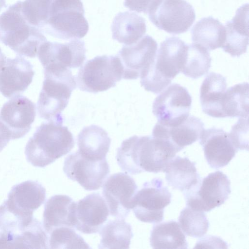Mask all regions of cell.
Segmentation results:
<instances>
[{
	"instance_id": "obj_26",
	"label": "cell",
	"mask_w": 249,
	"mask_h": 249,
	"mask_svg": "<svg viewBox=\"0 0 249 249\" xmlns=\"http://www.w3.org/2000/svg\"><path fill=\"white\" fill-rule=\"evenodd\" d=\"M78 152L83 157L93 160L106 159L111 140L102 127L92 124L84 127L79 133Z\"/></svg>"
},
{
	"instance_id": "obj_19",
	"label": "cell",
	"mask_w": 249,
	"mask_h": 249,
	"mask_svg": "<svg viewBox=\"0 0 249 249\" xmlns=\"http://www.w3.org/2000/svg\"><path fill=\"white\" fill-rule=\"evenodd\" d=\"M109 210L98 193H92L76 202L75 228L86 234L100 231L107 219Z\"/></svg>"
},
{
	"instance_id": "obj_11",
	"label": "cell",
	"mask_w": 249,
	"mask_h": 249,
	"mask_svg": "<svg viewBox=\"0 0 249 249\" xmlns=\"http://www.w3.org/2000/svg\"><path fill=\"white\" fill-rule=\"evenodd\" d=\"M192 101V97L185 87L173 83L155 99L152 112L159 123L175 126L189 117Z\"/></svg>"
},
{
	"instance_id": "obj_6",
	"label": "cell",
	"mask_w": 249,
	"mask_h": 249,
	"mask_svg": "<svg viewBox=\"0 0 249 249\" xmlns=\"http://www.w3.org/2000/svg\"><path fill=\"white\" fill-rule=\"evenodd\" d=\"M84 13L81 0H52L41 31L64 40L82 38L89 28Z\"/></svg>"
},
{
	"instance_id": "obj_24",
	"label": "cell",
	"mask_w": 249,
	"mask_h": 249,
	"mask_svg": "<svg viewBox=\"0 0 249 249\" xmlns=\"http://www.w3.org/2000/svg\"><path fill=\"white\" fill-rule=\"evenodd\" d=\"M49 237L37 219L17 233L0 232V249H48Z\"/></svg>"
},
{
	"instance_id": "obj_9",
	"label": "cell",
	"mask_w": 249,
	"mask_h": 249,
	"mask_svg": "<svg viewBox=\"0 0 249 249\" xmlns=\"http://www.w3.org/2000/svg\"><path fill=\"white\" fill-rule=\"evenodd\" d=\"M230 181L223 172L209 174L183 192L187 206L203 212H209L223 204L231 194Z\"/></svg>"
},
{
	"instance_id": "obj_15",
	"label": "cell",
	"mask_w": 249,
	"mask_h": 249,
	"mask_svg": "<svg viewBox=\"0 0 249 249\" xmlns=\"http://www.w3.org/2000/svg\"><path fill=\"white\" fill-rule=\"evenodd\" d=\"M36 115V105L26 97L18 95L6 102L0 110V122L7 129L11 140L28 133Z\"/></svg>"
},
{
	"instance_id": "obj_35",
	"label": "cell",
	"mask_w": 249,
	"mask_h": 249,
	"mask_svg": "<svg viewBox=\"0 0 249 249\" xmlns=\"http://www.w3.org/2000/svg\"><path fill=\"white\" fill-rule=\"evenodd\" d=\"M73 228L60 227L53 230L49 234L51 249H90L89 245Z\"/></svg>"
},
{
	"instance_id": "obj_10",
	"label": "cell",
	"mask_w": 249,
	"mask_h": 249,
	"mask_svg": "<svg viewBox=\"0 0 249 249\" xmlns=\"http://www.w3.org/2000/svg\"><path fill=\"white\" fill-rule=\"evenodd\" d=\"M171 201V194L163 185L161 179L154 178L145 182L136 193L132 200L131 209L141 221L157 223L163 219L164 208Z\"/></svg>"
},
{
	"instance_id": "obj_14",
	"label": "cell",
	"mask_w": 249,
	"mask_h": 249,
	"mask_svg": "<svg viewBox=\"0 0 249 249\" xmlns=\"http://www.w3.org/2000/svg\"><path fill=\"white\" fill-rule=\"evenodd\" d=\"M138 187L132 178L124 173H117L108 177L103 187V195L111 216L124 219L132 207V200Z\"/></svg>"
},
{
	"instance_id": "obj_8",
	"label": "cell",
	"mask_w": 249,
	"mask_h": 249,
	"mask_svg": "<svg viewBox=\"0 0 249 249\" xmlns=\"http://www.w3.org/2000/svg\"><path fill=\"white\" fill-rule=\"evenodd\" d=\"M147 13L158 28L173 35L187 31L196 19L194 8L185 0H154Z\"/></svg>"
},
{
	"instance_id": "obj_13",
	"label": "cell",
	"mask_w": 249,
	"mask_h": 249,
	"mask_svg": "<svg viewBox=\"0 0 249 249\" xmlns=\"http://www.w3.org/2000/svg\"><path fill=\"white\" fill-rule=\"evenodd\" d=\"M158 44L155 40L146 35L137 42L123 47L117 55L122 68V78L136 79L141 77L155 61Z\"/></svg>"
},
{
	"instance_id": "obj_36",
	"label": "cell",
	"mask_w": 249,
	"mask_h": 249,
	"mask_svg": "<svg viewBox=\"0 0 249 249\" xmlns=\"http://www.w3.org/2000/svg\"><path fill=\"white\" fill-rule=\"evenodd\" d=\"M52 0H25L21 1V13L31 25L41 30L48 17Z\"/></svg>"
},
{
	"instance_id": "obj_37",
	"label": "cell",
	"mask_w": 249,
	"mask_h": 249,
	"mask_svg": "<svg viewBox=\"0 0 249 249\" xmlns=\"http://www.w3.org/2000/svg\"><path fill=\"white\" fill-rule=\"evenodd\" d=\"M230 138L235 149L239 150H249L248 118H239L232 126L229 133Z\"/></svg>"
},
{
	"instance_id": "obj_32",
	"label": "cell",
	"mask_w": 249,
	"mask_h": 249,
	"mask_svg": "<svg viewBox=\"0 0 249 249\" xmlns=\"http://www.w3.org/2000/svg\"><path fill=\"white\" fill-rule=\"evenodd\" d=\"M249 88L244 82L226 90L222 104L225 118H249Z\"/></svg>"
},
{
	"instance_id": "obj_25",
	"label": "cell",
	"mask_w": 249,
	"mask_h": 249,
	"mask_svg": "<svg viewBox=\"0 0 249 249\" xmlns=\"http://www.w3.org/2000/svg\"><path fill=\"white\" fill-rule=\"evenodd\" d=\"M227 88L225 77L210 72L203 81L200 89V101L202 111L213 118H225L222 104Z\"/></svg>"
},
{
	"instance_id": "obj_21",
	"label": "cell",
	"mask_w": 249,
	"mask_h": 249,
	"mask_svg": "<svg viewBox=\"0 0 249 249\" xmlns=\"http://www.w3.org/2000/svg\"><path fill=\"white\" fill-rule=\"evenodd\" d=\"M46 189L37 181L27 180L13 186L4 203L25 214H33L45 201Z\"/></svg>"
},
{
	"instance_id": "obj_22",
	"label": "cell",
	"mask_w": 249,
	"mask_h": 249,
	"mask_svg": "<svg viewBox=\"0 0 249 249\" xmlns=\"http://www.w3.org/2000/svg\"><path fill=\"white\" fill-rule=\"evenodd\" d=\"M76 202L66 195H56L46 202L43 226L47 234L60 227L75 228Z\"/></svg>"
},
{
	"instance_id": "obj_12",
	"label": "cell",
	"mask_w": 249,
	"mask_h": 249,
	"mask_svg": "<svg viewBox=\"0 0 249 249\" xmlns=\"http://www.w3.org/2000/svg\"><path fill=\"white\" fill-rule=\"evenodd\" d=\"M63 171L68 178L77 181L85 190L93 191L102 186L110 172V168L106 159L90 160L77 151L65 159Z\"/></svg>"
},
{
	"instance_id": "obj_20",
	"label": "cell",
	"mask_w": 249,
	"mask_h": 249,
	"mask_svg": "<svg viewBox=\"0 0 249 249\" xmlns=\"http://www.w3.org/2000/svg\"><path fill=\"white\" fill-rule=\"evenodd\" d=\"M204 127L200 119L189 116L184 122L175 126L168 127L157 123L152 136L168 141L178 152L199 140Z\"/></svg>"
},
{
	"instance_id": "obj_38",
	"label": "cell",
	"mask_w": 249,
	"mask_h": 249,
	"mask_svg": "<svg viewBox=\"0 0 249 249\" xmlns=\"http://www.w3.org/2000/svg\"><path fill=\"white\" fill-rule=\"evenodd\" d=\"M154 0H125L124 5L131 11L146 14Z\"/></svg>"
},
{
	"instance_id": "obj_17",
	"label": "cell",
	"mask_w": 249,
	"mask_h": 249,
	"mask_svg": "<svg viewBox=\"0 0 249 249\" xmlns=\"http://www.w3.org/2000/svg\"><path fill=\"white\" fill-rule=\"evenodd\" d=\"M199 140L207 162L212 168L218 169L227 165L238 152L229 133L221 128H204Z\"/></svg>"
},
{
	"instance_id": "obj_31",
	"label": "cell",
	"mask_w": 249,
	"mask_h": 249,
	"mask_svg": "<svg viewBox=\"0 0 249 249\" xmlns=\"http://www.w3.org/2000/svg\"><path fill=\"white\" fill-rule=\"evenodd\" d=\"M99 232L101 237L99 249H129L133 236L130 224L124 219L109 221Z\"/></svg>"
},
{
	"instance_id": "obj_2",
	"label": "cell",
	"mask_w": 249,
	"mask_h": 249,
	"mask_svg": "<svg viewBox=\"0 0 249 249\" xmlns=\"http://www.w3.org/2000/svg\"><path fill=\"white\" fill-rule=\"evenodd\" d=\"M63 120H51L38 126L28 141L25 154L33 166L44 167L71 151L74 146L72 133Z\"/></svg>"
},
{
	"instance_id": "obj_27",
	"label": "cell",
	"mask_w": 249,
	"mask_h": 249,
	"mask_svg": "<svg viewBox=\"0 0 249 249\" xmlns=\"http://www.w3.org/2000/svg\"><path fill=\"white\" fill-rule=\"evenodd\" d=\"M111 31L113 39L125 45H132L146 33L145 20L135 13L120 12L113 19Z\"/></svg>"
},
{
	"instance_id": "obj_16",
	"label": "cell",
	"mask_w": 249,
	"mask_h": 249,
	"mask_svg": "<svg viewBox=\"0 0 249 249\" xmlns=\"http://www.w3.org/2000/svg\"><path fill=\"white\" fill-rule=\"evenodd\" d=\"M86 52L82 40L76 39L65 43L46 41L39 46L37 55L43 68L60 66L71 69L83 65Z\"/></svg>"
},
{
	"instance_id": "obj_28",
	"label": "cell",
	"mask_w": 249,
	"mask_h": 249,
	"mask_svg": "<svg viewBox=\"0 0 249 249\" xmlns=\"http://www.w3.org/2000/svg\"><path fill=\"white\" fill-rule=\"evenodd\" d=\"M163 172L168 184L173 189L185 192L199 179L195 163L186 158L175 156L166 165Z\"/></svg>"
},
{
	"instance_id": "obj_5",
	"label": "cell",
	"mask_w": 249,
	"mask_h": 249,
	"mask_svg": "<svg viewBox=\"0 0 249 249\" xmlns=\"http://www.w3.org/2000/svg\"><path fill=\"white\" fill-rule=\"evenodd\" d=\"M44 80L37 102L38 115L48 121L63 120L61 112L67 106L76 78L70 69L58 66L44 68Z\"/></svg>"
},
{
	"instance_id": "obj_40",
	"label": "cell",
	"mask_w": 249,
	"mask_h": 249,
	"mask_svg": "<svg viewBox=\"0 0 249 249\" xmlns=\"http://www.w3.org/2000/svg\"><path fill=\"white\" fill-rule=\"evenodd\" d=\"M6 60V57L3 53L1 51V49L0 48V69L4 65Z\"/></svg>"
},
{
	"instance_id": "obj_3",
	"label": "cell",
	"mask_w": 249,
	"mask_h": 249,
	"mask_svg": "<svg viewBox=\"0 0 249 249\" xmlns=\"http://www.w3.org/2000/svg\"><path fill=\"white\" fill-rule=\"evenodd\" d=\"M188 44L177 37L162 41L155 61L141 78V85L158 94L166 89L180 72L185 63Z\"/></svg>"
},
{
	"instance_id": "obj_34",
	"label": "cell",
	"mask_w": 249,
	"mask_h": 249,
	"mask_svg": "<svg viewBox=\"0 0 249 249\" xmlns=\"http://www.w3.org/2000/svg\"><path fill=\"white\" fill-rule=\"evenodd\" d=\"M178 220L180 228L188 236L200 238L208 230L209 223L205 213L189 206L181 211Z\"/></svg>"
},
{
	"instance_id": "obj_30",
	"label": "cell",
	"mask_w": 249,
	"mask_h": 249,
	"mask_svg": "<svg viewBox=\"0 0 249 249\" xmlns=\"http://www.w3.org/2000/svg\"><path fill=\"white\" fill-rule=\"evenodd\" d=\"M150 242L154 249H186L188 246L179 224L174 220L154 225L151 232Z\"/></svg>"
},
{
	"instance_id": "obj_7",
	"label": "cell",
	"mask_w": 249,
	"mask_h": 249,
	"mask_svg": "<svg viewBox=\"0 0 249 249\" xmlns=\"http://www.w3.org/2000/svg\"><path fill=\"white\" fill-rule=\"evenodd\" d=\"M122 75L123 68L118 56L104 55L87 61L75 78L79 89L96 93L115 87Z\"/></svg>"
},
{
	"instance_id": "obj_23",
	"label": "cell",
	"mask_w": 249,
	"mask_h": 249,
	"mask_svg": "<svg viewBox=\"0 0 249 249\" xmlns=\"http://www.w3.org/2000/svg\"><path fill=\"white\" fill-rule=\"evenodd\" d=\"M226 38L222 47L233 57L245 53L249 44V4H245L236 11L232 19L225 26Z\"/></svg>"
},
{
	"instance_id": "obj_39",
	"label": "cell",
	"mask_w": 249,
	"mask_h": 249,
	"mask_svg": "<svg viewBox=\"0 0 249 249\" xmlns=\"http://www.w3.org/2000/svg\"><path fill=\"white\" fill-rule=\"evenodd\" d=\"M11 140L10 135L4 125L0 122V152Z\"/></svg>"
},
{
	"instance_id": "obj_41",
	"label": "cell",
	"mask_w": 249,
	"mask_h": 249,
	"mask_svg": "<svg viewBox=\"0 0 249 249\" xmlns=\"http://www.w3.org/2000/svg\"></svg>"
},
{
	"instance_id": "obj_33",
	"label": "cell",
	"mask_w": 249,
	"mask_h": 249,
	"mask_svg": "<svg viewBox=\"0 0 249 249\" xmlns=\"http://www.w3.org/2000/svg\"><path fill=\"white\" fill-rule=\"evenodd\" d=\"M211 61L206 49L195 43L188 44L186 61L181 72L193 79L200 78L208 72Z\"/></svg>"
},
{
	"instance_id": "obj_29",
	"label": "cell",
	"mask_w": 249,
	"mask_h": 249,
	"mask_svg": "<svg viewBox=\"0 0 249 249\" xmlns=\"http://www.w3.org/2000/svg\"><path fill=\"white\" fill-rule=\"evenodd\" d=\"M191 33L193 43L208 51L222 48L226 38L225 26L212 16L203 18L197 21L193 26Z\"/></svg>"
},
{
	"instance_id": "obj_4",
	"label": "cell",
	"mask_w": 249,
	"mask_h": 249,
	"mask_svg": "<svg viewBox=\"0 0 249 249\" xmlns=\"http://www.w3.org/2000/svg\"><path fill=\"white\" fill-rule=\"evenodd\" d=\"M21 5L18 1L0 15V41L19 56L33 58L47 40L40 30L26 21Z\"/></svg>"
},
{
	"instance_id": "obj_18",
	"label": "cell",
	"mask_w": 249,
	"mask_h": 249,
	"mask_svg": "<svg viewBox=\"0 0 249 249\" xmlns=\"http://www.w3.org/2000/svg\"><path fill=\"white\" fill-rule=\"evenodd\" d=\"M34 75L33 65L24 57L8 58L0 69V92L8 98L20 95L32 83Z\"/></svg>"
},
{
	"instance_id": "obj_1",
	"label": "cell",
	"mask_w": 249,
	"mask_h": 249,
	"mask_svg": "<svg viewBox=\"0 0 249 249\" xmlns=\"http://www.w3.org/2000/svg\"><path fill=\"white\" fill-rule=\"evenodd\" d=\"M176 153L162 140L150 136L134 135L122 142L117 149L116 159L121 169L127 173H157L163 171Z\"/></svg>"
}]
</instances>
